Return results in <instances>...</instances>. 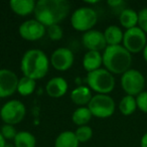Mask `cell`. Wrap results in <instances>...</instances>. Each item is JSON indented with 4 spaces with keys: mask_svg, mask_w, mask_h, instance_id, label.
Segmentation results:
<instances>
[{
    "mask_svg": "<svg viewBox=\"0 0 147 147\" xmlns=\"http://www.w3.org/2000/svg\"><path fill=\"white\" fill-rule=\"evenodd\" d=\"M71 4L67 0H39L36 2L34 16L45 27L59 24L67 18Z\"/></svg>",
    "mask_w": 147,
    "mask_h": 147,
    "instance_id": "1",
    "label": "cell"
},
{
    "mask_svg": "<svg viewBox=\"0 0 147 147\" xmlns=\"http://www.w3.org/2000/svg\"><path fill=\"white\" fill-rule=\"evenodd\" d=\"M49 59L40 49L25 51L20 61V69L23 76L36 81L47 76L49 69Z\"/></svg>",
    "mask_w": 147,
    "mask_h": 147,
    "instance_id": "2",
    "label": "cell"
},
{
    "mask_svg": "<svg viewBox=\"0 0 147 147\" xmlns=\"http://www.w3.org/2000/svg\"><path fill=\"white\" fill-rule=\"evenodd\" d=\"M105 69L113 75H121L131 69L132 55L120 45H108L102 53Z\"/></svg>",
    "mask_w": 147,
    "mask_h": 147,
    "instance_id": "3",
    "label": "cell"
},
{
    "mask_svg": "<svg viewBox=\"0 0 147 147\" xmlns=\"http://www.w3.org/2000/svg\"><path fill=\"white\" fill-rule=\"evenodd\" d=\"M86 81L89 88L97 94L109 95L115 88L114 76L105 67L88 73Z\"/></svg>",
    "mask_w": 147,
    "mask_h": 147,
    "instance_id": "4",
    "label": "cell"
},
{
    "mask_svg": "<svg viewBox=\"0 0 147 147\" xmlns=\"http://www.w3.org/2000/svg\"><path fill=\"white\" fill-rule=\"evenodd\" d=\"M98 21V14L96 10L91 7L83 6L76 9L71 16V23L74 29L81 32L92 30Z\"/></svg>",
    "mask_w": 147,
    "mask_h": 147,
    "instance_id": "5",
    "label": "cell"
},
{
    "mask_svg": "<svg viewBox=\"0 0 147 147\" xmlns=\"http://www.w3.org/2000/svg\"><path fill=\"white\" fill-rule=\"evenodd\" d=\"M121 87L129 96L136 97L145 89V78L136 69H130L121 76Z\"/></svg>",
    "mask_w": 147,
    "mask_h": 147,
    "instance_id": "6",
    "label": "cell"
},
{
    "mask_svg": "<svg viewBox=\"0 0 147 147\" xmlns=\"http://www.w3.org/2000/svg\"><path fill=\"white\" fill-rule=\"evenodd\" d=\"M89 110L92 115L97 118H109L115 113L116 104L112 97L109 95L97 94L93 96L91 102L88 105Z\"/></svg>",
    "mask_w": 147,
    "mask_h": 147,
    "instance_id": "7",
    "label": "cell"
},
{
    "mask_svg": "<svg viewBox=\"0 0 147 147\" xmlns=\"http://www.w3.org/2000/svg\"><path fill=\"white\" fill-rule=\"evenodd\" d=\"M26 115V108L24 104L19 100L7 101L0 108V118L4 124L16 125L24 119Z\"/></svg>",
    "mask_w": 147,
    "mask_h": 147,
    "instance_id": "8",
    "label": "cell"
},
{
    "mask_svg": "<svg viewBox=\"0 0 147 147\" xmlns=\"http://www.w3.org/2000/svg\"><path fill=\"white\" fill-rule=\"evenodd\" d=\"M122 43L131 55L142 53L147 45V34L139 26L127 29L124 32Z\"/></svg>",
    "mask_w": 147,
    "mask_h": 147,
    "instance_id": "9",
    "label": "cell"
},
{
    "mask_svg": "<svg viewBox=\"0 0 147 147\" xmlns=\"http://www.w3.org/2000/svg\"><path fill=\"white\" fill-rule=\"evenodd\" d=\"M19 35L27 41H36L47 33V27L36 19H29L19 25Z\"/></svg>",
    "mask_w": 147,
    "mask_h": 147,
    "instance_id": "10",
    "label": "cell"
},
{
    "mask_svg": "<svg viewBox=\"0 0 147 147\" xmlns=\"http://www.w3.org/2000/svg\"><path fill=\"white\" fill-rule=\"evenodd\" d=\"M75 57L73 51L67 47H59L53 51L49 63L53 69L59 71H65L71 69L74 65Z\"/></svg>",
    "mask_w": 147,
    "mask_h": 147,
    "instance_id": "11",
    "label": "cell"
},
{
    "mask_svg": "<svg viewBox=\"0 0 147 147\" xmlns=\"http://www.w3.org/2000/svg\"><path fill=\"white\" fill-rule=\"evenodd\" d=\"M17 75L8 69H0V98H7L17 92Z\"/></svg>",
    "mask_w": 147,
    "mask_h": 147,
    "instance_id": "12",
    "label": "cell"
},
{
    "mask_svg": "<svg viewBox=\"0 0 147 147\" xmlns=\"http://www.w3.org/2000/svg\"><path fill=\"white\" fill-rule=\"evenodd\" d=\"M83 45L88 51H104L108 45H107L106 39L104 36V32L96 29H92L83 34L82 37Z\"/></svg>",
    "mask_w": 147,
    "mask_h": 147,
    "instance_id": "13",
    "label": "cell"
},
{
    "mask_svg": "<svg viewBox=\"0 0 147 147\" xmlns=\"http://www.w3.org/2000/svg\"><path fill=\"white\" fill-rule=\"evenodd\" d=\"M67 89H69V85H67L65 79L61 78V77L51 78L45 86V91H47V95L51 98L55 99L61 98L63 95H65Z\"/></svg>",
    "mask_w": 147,
    "mask_h": 147,
    "instance_id": "14",
    "label": "cell"
},
{
    "mask_svg": "<svg viewBox=\"0 0 147 147\" xmlns=\"http://www.w3.org/2000/svg\"><path fill=\"white\" fill-rule=\"evenodd\" d=\"M93 96L91 89L87 86H78L71 93V100L79 107H85L89 105Z\"/></svg>",
    "mask_w": 147,
    "mask_h": 147,
    "instance_id": "15",
    "label": "cell"
},
{
    "mask_svg": "<svg viewBox=\"0 0 147 147\" xmlns=\"http://www.w3.org/2000/svg\"><path fill=\"white\" fill-rule=\"evenodd\" d=\"M36 2L34 0H11L9 2L11 10L17 15L26 16L31 13H34Z\"/></svg>",
    "mask_w": 147,
    "mask_h": 147,
    "instance_id": "16",
    "label": "cell"
},
{
    "mask_svg": "<svg viewBox=\"0 0 147 147\" xmlns=\"http://www.w3.org/2000/svg\"><path fill=\"white\" fill-rule=\"evenodd\" d=\"M103 65V57L100 51H88L83 57V67L88 73L101 69Z\"/></svg>",
    "mask_w": 147,
    "mask_h": 147,
    "instance_id": "17",
    "label": "cell"
},
{
    "mask_svg": "<svg viewBox=\"0 0 147 147\" xmlns=\"http://www.w3.org/2000/svg\"><path fill=\"white\" fill-rule=\"evenodd\" d=\"M107 45H120L123 41L124 32L117 25H109L104 31Z\"/></svg>",
    "mask_w": 147,
    "mask_h": 147,
    "instance_id": "18",
    "label": "cell"
},
{
    "mask_svg": "<svg viewBox=\"0 0 147 147\" xmlns=\"http://www.w3.org/2000/svg\"><path fill=\"white\" fill-rule=\"evenodd\" d=\"M119 21L124 28L130 29L138 26V12L131 8H125L119 13Z\"/></svg>",
    "mask_w": 147,
    "mask_h": 147,
    "instance_id": "19",
    "label": "cell"
},
{
    "mask_svg": "<svg viewBox=\"0 0 147 147\" xmlns=\"http://www.w3.org/2000/svg\"><path fill=\"white\" fill-rule=\"evenodd\" d=\"M80 142L73 131H63L59 133L55 141V147H79Z\"/></svg>",
    "mask_w": 147,
    "mask_h": 147,
    "instance_id": "20",
    "label": "cell"
},
{
    "mask_svg": "<svg viewBox=\"0 0 147 147\" xmlns=\"http://www.w3.org/2000/svg\"><path fill=\"white\" fill-rule=\"evenodd\" d=\"M93 115L91 111L89 110L88 106L85 107H79L76 110L74 111L73 115H71V121L79 127L81 126H86L88 123L91 121Z\"/></svg>",
    "mask_w": 147,
    "mask_h": 147,
    "instance_id": "21",
    "label": "cell"
},
{
    "mask_svg": "<svg viewBox=\"0 0 147 147\" xmlns=\"http://www.w3.org/2000/svg\"><path fill=\"white\" fill-rule=\"evenodd\" d=\"M13 142L15 147H35L36 139L32 133L28 131H20L16 134Z\"/></svg>",
    "mask_w": 147,
    "mask_h": 147,
    "instance_id": "22",
    "label": "cell"
},
{
    "mask_svg": "<svg viewBox=\"0 0 147 147\" xmlns=\"http://www.w3.org/2000/svg\"><path fill=\"white\" fill-rule=\"evenodd\" d=\"M118 108L122 115H124V116H130V115H132L137 109L136 98L133 96L126 95V96L123 97L120 102H119Z\"/></svg>",
    "mask_w": 147,
    "mask_h": 147,
    "instance_id": "23",
    "label": "cell"
},
{
    "mask_svg": "<svg viewBox=\"0 0 147 147\" xmlns=\"http://www.w3.org/2000/svg\"><path fill=\"white\" fill-rule=\"evenodd\" d=\"M35 88H36V81L23 76L22 78H20L18 81L17 92H18V94L21 95V96L27 97L34 92Z\"/></svg>",
    "mask_w": 147,
    "mask_h": 147,
    "instance_id": "24",
    "label": "cell"
},
{
    "mask_svg": "<svg viewBox=\"0 0 147 147\" xmlns=\"http://www.w3.org/2000/svg\"><path fill=\"white\" fill-rule=\"evenodd\" d=\"M76 137L80 143H84L89 141L93 137V129L90 126L86 125V126H81L78 127V129L75 132Z\"/></svg>",
    "mask_w": 147,
    "mask_h": 147,
    "instance_id": "25",
    "label": "cell"
},
{
    "mask_svg": "<svg viewBox=\"0 0 147 147\" xmlns=\"http://www.w3.org/2000/svg\"><path fill=\"white\" fill-rule=\"evenodd\" d=\"M47 32L49 38L53 41L61 40L63 36V30L59 24L51 25V26L47 27Z\"/></svg>",
    "mask_w": 147,
    "mask_h": 147,
    "instance_id": "26",
    "label": "cell"
},
{
    "mask_svg": "<svg viewBox=\"0 0 147 147\" xmlns=\"http://www.w3.org/2000/svg\"><path fill=\"white\" fill-rule=\"evenodd\" d=\"M0 133L2 134L3 138L5 140H14L15 136L18 132L16 131L15 127L13 125H9V124H4L1 129H0Z\"/></svg>",
    "mask_w": 147,
    "mask_h": 147,
    "instance_id": "27",
    "label": "cell"
},
{
    "mask_svg": "<svg viewBox=\"0 0 147 147\" xmlns=\"http://www.w3.org/2000/svg\"><path fill=\"white\" fill-rule=\"evenodd\" d=\"M135 98H136L137 109H139L142 113L147 114V91H143Z\"/></svg>",
    "mask_w": 147,
    "mask_h": 147,
    "instance_id": "28",
    "label": "cell"
},
{
    "mask_svg": "<svg viewBox=\"0 0 147 147\" xmlns=\"http://www.w3.org/2000/svg\"><path fill=\"white\" fill-rule=\"evenodd\" d=\"M138 26L147 34V7L138 12Z\"/></svg>",
    "mask_w": 147,
    "mask_h": 147,
    "instance_id": "29",
    "label": "cell"
},
{
    "mask_svg": "<svg viewBox=\"0 0 147 147\" xmlns=\"http://www.w3.org/2000/svg\"><path fill=\"white\" fill-rule=\"evenodd\" d=\"M107 3L112 9H120L121 12L125 9L123 8V6L125 5V2L123 0H109Z\"/></svg>",
    "mask_w": 147,
    "mask_h": 147,
    "instance_id": "30",
    "label": "cell"
},
{
    "mask_svg": "<svg viewBox=\"0 0 147 147\" xmlns=\"http://www.w3.org/2000/svg\"><path fill=\"white\" fill-rule=\"evenodd\" d=\"M140 147H147V132L143 134L140 139Z\"/></svg>",
    "mask_w": 147,
    "mask_h": 147,
    "instance_id": "31",
    "label": "cell"
},
{
    "mask_svg": "<svg viewBox=\"0 0 147 147\" xmlns=\"http://www.w3.org/2000/svg\"><path fill=\"white\" fill-rule=\"evenodd\" d=\"M5 145H6V140L3 138L2 134L0 133V147H5Z\"/></svg>",
    "mask_w": 147,
    "mask_h": 147,
    "instance_id": "32",
    "label": "cell"
},
{
    "mask_svg": "<svg viewBox=\"0 0 147 147\" xmlns=\"http://www.w3.org/2000/svg\"><path fill=\"white\" fill-rule=\"evenodd\" d=\"M142 55H143V59H144L145 63H147V45H146V47H145V49H143Z\"/></svg>",
    "mask_w": 147,
    "mask_h": 147,
    "instance_id": "33",
    "label": "cell"
},
{
    "mask_svg": "<svg viewBox=\"0 0 147 147\" xmlns=\"http://www.w3.org/2000/svg\"><path fill=\"white\" fill-rule=\"evenodd\" d=\"M5 147H15V146H14V144H6Z\"/></svg>",
    "mask_w": 147,
    "mask_h": 147,
    "instance_id": "34",
    "label": "cell"
}]
</instances>
